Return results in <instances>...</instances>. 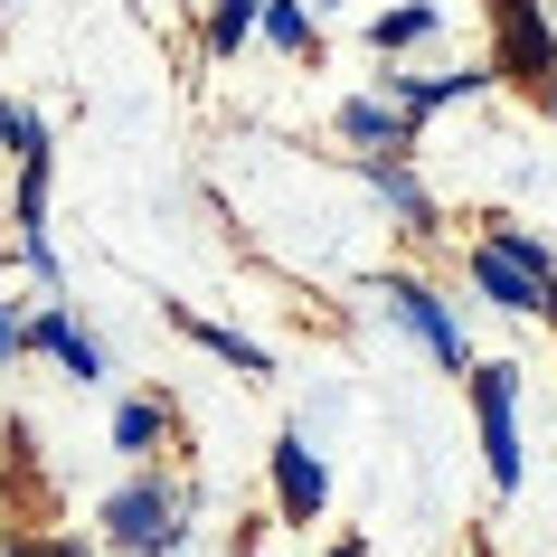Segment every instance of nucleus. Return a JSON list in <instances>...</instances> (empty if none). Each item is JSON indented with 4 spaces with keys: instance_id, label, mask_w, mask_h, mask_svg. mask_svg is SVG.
Listing matches in <instances>:
<instances>
[{
    "instance_id": "f257e3e1",
    "label": "nucleus",
    "mask_w": 557,
    "mask_h": 557,
    "mask_svg": "<svg viewBox=\"0 0 557 557\" xmlns=\"http://www.w3.org/2000/svg\"><path fill=\"white\" fill-rule=\"evenodd\" d=\"M189 510H199V500L180 492L161 463H133L114 492L95 500V529H104L114 557H180L189 548Z\"/></svg>"
},
{
    "instance_id": "f03ea898",
    "label": "nucleus",
    "mask_w": 557,
    "mask_h": 557,
    "mask_svg": "<svg viewBox=\"0 0 557 557\" xmlns=\"http://www.w3.org/2000/svg\"><path fill=\"white\" fill-rule=\"evenodd\" d=\"M520 359H472L463 369V397H472V425H482V472L492 492H520L529 472V444H520Z\"/></svg>"
},
{
    "instance_id": "7ed1b4c3",
    "label": "nucleus",
    "mask_w": 557,
    "mask_h": 557,
    "mask_svg": "<svg viewBox=\"0 0 557 557\" xmlns=\"http://www.w3.org/2000/svg\"><path fill=\"white\" fill-rule=\"evenodd\" d=\"M369 294L387 302V322H397V331H416V341H425V359H435L444 379H463L472 359H482V350H472V331H463V312H454V302H444L425 274L387 264V274H369Z\"/></svg>"
},
{
    "instance_id": "20e7f679",
    "label": "nucleus",
    "mask_w": 557,
    "mask_h": 557,
    "mask_svg": "<svg viewBox=\"0 0 557 557\" xmlns=\"http://www.w3.org/2000/svg\"><path fill=\"white\" fill-rule=\"evenodd\" d=\"M492 10V86H520L539 95L557 76V20H548V0H482Z\"/></svg>"
},
{
    "instance_id": "39448f33",
    "label": "nucleus",
    "mask_w": 557,
    "mask_h": 557,
    "mask_svg": "<svg viewBox=\"0 0 557 557\" xmlns=\"http://www.w3.org/2000/svg\"><path fill=\"white\" fill-rule=\"evenodd\" d=\"M20 341H29V359H58V379H76V387H104V379H114V350L66 312V294H48L38 312H20Z\"/></svg>"
},
{
    "instance_id": "423d86ee",
    "label": "nucleus",
    "mask_w": 557,
    "mask_h": 557,
    "mask_svg": "<svg viewBox=\"0 0 557 557\" xmlns=\"http://www.w3.org/2000/svg\"><path fill=\"white\" fill-rule=\"evenodd\" d=\"M264 472H274V520H284V529H322V510H331V463L312 454V435H302V425H284V435H274Z\"/></svg>"
},
{
    "instance_id": "0eeeda50",
    "label": "nucleus",
    "mask_w": 557,
    "mask_h": 557,
    "mask_svg": "<svg viewBox=\"0 0 557 557\" xmlns=\"http://www.w3.org/2000/svg\"><path fill=\"white\" fill-rule=\"evenodd\" d=\"M379 95L416 123V133H425V123H435L444 104H472V95H492V66H425V76H397V66H387V76H379Z\"/></svg>"
},
{
    "instance_id": "6e6552de",
    "label": "nucleus",
    "mask_w": 557,
    "mask_h": 557,
    "mask_svg": "<svg viewBox=\"0 0 557 557\" xmlns=\"http://www.w3.org/2000/svg\"><path fill=\"white\" fill-rule=\"evenodd\" d=\"M359 180L379 189V208H387V218H397L407 236H435V189L416 180L407 151H359Z\"/></svg>"
},
{
    "instance_id": "1a4fd4ad",
    "label": "nucleus",
    "mask_w": 557,
    "mask_h": 557,
    "mask_svg": "<svg viewBox=\"0 0 557 557\" xmlns=\"http://www.w3.org/2000/svg\"><path fill=\"white\" fill-rule=\"evenodd\" d=\"M161 322L180 331V341H199L218 369H236V379H274V350L264 341H246L236 322H208V312H189V302H161Z\"/></svg>"
},
{
    "instance_id": "9d476101",
    "label": "nucleus",
    "mask_w": 557,
    "mask_h": 557,
    "mask_svg": "<svg viewBox=\"0 0 557 557\" xmlns=\"http://www.w3.org/2000/svg\"><path fill=\"white\" fill-rule=\"evenodd\" d=\"M359 38H369V58H379V66H397V58H416V48H435V38H444V0H397V10H369V20H359Z\"/></svg>"
},
{
    "instance_id": "9b49d317",
    "label": "nucleus",
    "mask_w": 557,
    "mask_h": 557,
    "mask_svg": "<svg viewBox=\"0 0 557 557\" xmlns=\"http://www.w3.org/2000/svg\"><path fill=\"white\" fill-rule=\"evenodd\" d=\"M331 133H341L350 151H407V161H416V143H425V133H416V123L397 114L387 95H341V114H331Z\"/></svg>"
},
{
    "instance_id": "f8f14e48",
    "label": "nucleus",
    "mask_w": 557,
    "mask_h": 557,
    "mask_svg": "<svg viewBox=\"0 0 557 557\" xmlns=\"http://www.w3.org/2000/svg\"><path fill=\"white\" fill-rule=\"evenodd\" d=\"M256 38H264V48H284V58H312V66H322L312 0H256Z\"/></svg>"
},
{
    "instance_id": "ddd939ff",
    "label": "nucleus",
    "mask_w": 557,
    "mask_h": 557,
    "mask_svg": "<svg viewBox=\"0 0 557 557\" xmlns=\"http://www.w3.org/2000/svg\"><path fill=\"white\" fill-rule=\"evenodd\" d=\"M161 444H171V397H123V407H114V454L151 463Z\"/></svg>"
},
{
    "instance_id": "4468645a",
    "label": "nucleus",
    "mask_w": 557,
    "mask_h": 557,
    "mask_svg": "<svg viewBox=\"0 0 557 557\" xmlns=\"http://www.w3.org/2000/svg\"><path fill=\"white\" fill-rule=\"evenodd\" d=\"M0 151H10V171H29V161H58V133H48V114H38V104L0 95Z\"/></svg>"
},
{
    "instance_id": "2eb2a0df",
    "label": "nucleus",
    "mask_w": 557,
    "mask_h": 557,
    "mask_svg": "<svg viewBox=\"0 0 557 557\" xmlns=\"http://www.w3.org/2000/svg\"><path fill=\"white\" fill-rule=\"evenodd\" d=\"M256 38V0H199V48L218 66H236V48Z\"/></svg>"
},
{
    "instance_id": "dca6fc26",
    "label": "nucleus",
    "mask_w": 557,
    "mask_h": 557,
    "mask_svg": "<svg viewBox=\"0 0 557 557\" xmlns=\"http://www.w3.org/2000/svg\"><path fill=\"white\" fill-rule=\"evenodd\" d=\"M0 557H95L86 539H76V529H10V548Z\"/></svg>"
},
{
    "instance_id": "f3484780",
    "label": "nucleus",
    "mask_w": 557,
    "mask_h": 557,
    "mask_svg": "<svg viewBox=\"0 0 557 557\" xmlns=\"http://www.w3.org/2000/svg\"><path fill=\"white\" fill-rule=\"evenodd\" d=\"M29 359V341H20V302H0V379Z\"/></svg>"
},
{
    "instance_id": "a211bd4d",
    "label": "nucleus",
    "mask_w": 557,
    "mask_h": 557,
    "mask_svg": "<svg viewBox=\"0 0 557 557\" xmlns=\"http://www.w3.org/2000/svg\"><path fill=\"white\" fill-rule=\"evenodd\" d=\"M322 557H369V539H331V548Z\"/></svg>"
},
{
    "instance_id": "6ab92c4d",
    "label": "nucleus",
    "mask_w": 557,
    "mask_h": 557,
    "mask_svg": "<svg viewBox=\"0 0 557 557\" xmlns=\"http://www.w3.org/2000/svg\"><path fill=\"white\" fill-rule=\"evenodd\" d=\"M539 114H548V123H557V76H548V86H539Z\"/></svg>"
},
{
    "instance_id": "aec40b11",
    "label": "nucleus",
    "mask_w": 557,
    "mask_h": 557,
    "mask_svg": "<svg viewBox=\"0 0 557 557\" xmlns=\"http://www.w3.org/2000/svg\"><path fill=\"white\" fill-rule=\"evenodd\" d=\"M0 274H10V246H0Z\"/></svg>"
}]
</instances>
